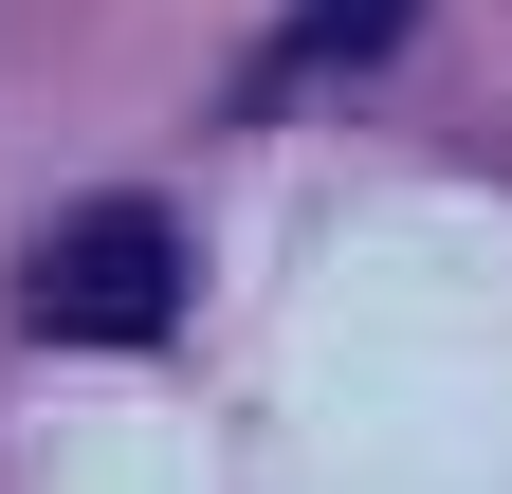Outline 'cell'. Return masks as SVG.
Returning <instances> with one entry per match:
<instances>
[{"label": "cell", "mask_w": 512, "mask_h": 494, "mask_svg": "<svg viewBox=\"0 0 512 494\" xmlns=\"http://www.w3.org/2000/svg\"><path fill=\"white\" fill-rule=\"evenodd\" d=\"M403 19H421V0H311V19H293V74H348V55H384Z\"/></svg>", "instance_id": "obj_2"}, {"label": "cell", "mask_w": 512, "mask_h": 494, "mask_svg": "<svg viewBox=\"0 0 512 494\" xmlns=\"http://www.w3.org/2000/svg\"><path fill=\"white\" fill-rule=\"evenodd\" d=\"M19 312H37L55 348H147V330L183 312V238H165L147 202H92V220L37 238V293H19Z\"/></svg>", "instance_id": "obj_1"}]
</instances>
